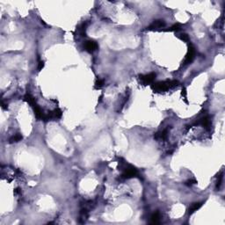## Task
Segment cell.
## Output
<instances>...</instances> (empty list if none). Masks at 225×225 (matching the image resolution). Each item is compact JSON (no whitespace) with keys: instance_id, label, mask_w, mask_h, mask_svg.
<instances>
[{"instance_id":"4","label":"cell","mask_w":225,"mask_h":225,"mask_svg":"<svg viewBox=\"0 0 225 225\" xmlns=\"http://www.w3.org/2000/svg\"><path fill=\"white\" fill-rule=\"evenodd\" d=\"M164 26H165V22L163 20H154L150 26H148L145 28V30H147V31L159 30L160 31V28H164Z\"/></svg>"},{"instance_id":"6","label":"cell","mask_w":225,"mask_h":225,"mask_svg":"<svg viewBox=\"0 0 225 225\" xmlns=\"http://www.w3.org/2000/svg\"><path fill=\"white\" fill-rule=\"evenodd\" d=\"M84 50L87 51L88 53H92L94 52L95 50L98 49V43L94 40H87L84 42Z\"/></svg>"},{"instance_id":"13","label":"cell","mask_w":225,"mask_h":225,"mask_svg":"<svg viewBox=\"0 0 225 225\" xmlns=\"http://www.w3.org/2000/svg\"><path fill=\"white\" fill-rule=\"evenodd\" d=\"M181 27H182V25L179 24V23H176L174 25H172L169 29H164V30H162V31H165V32H179L181 30Z\"/></svg>"},{"instance_id":"10","label":"cell","mask_w":225,"mask_h":225,"mask_svg":"<svg viewBox=\"0 0 225 225\" xmlns=\"http://www.w3.org/2000/svg\"><path fill=\"white\" fill-rule=\"evenodd\" d=\"M160 219H161V216H160L159 212H155L150 217V223L151 224H159Z\"/></svg>"},{"instance_id":"16","label":"cell","mask_w":225,"mask_h":225,"mask_svg":"<svg viewBox=\"0 0 225 225\" xmlns=\"http://www.w3.org/2000/svg\"><path fill=\"white\" fill-rule=\"evenodd\" d=\"M179 38L181 40H183V41H186V42H189L190 41V38H189V35L187 34H180L179 35Z\"/></svg>"},{"instance_id":"20","label":"cell","mask_w":225,"mask_h":225,"mask_svg":"<svg viewBox=\"0 0 225 225\" xmlns=\"http://www.w3.org/2000/svg\"><path fill=\"white\" fill-rule=\"evenodd\" d=\"M44 68V62L43 61H40L39 60V63H38V70L40 71V70Z\"/></svg>"},{"instance_id":"3","label":"cell","mask_w":225,"mask_h":225,"mask_svg":"<svg viewBox=\"0 0 225 225\" xmlns=\"http://www.w3.org/2000/svg\"><path fill=\"white\" fill-rule=\"evenodd\" d=\"M156 73L150 72L146 75H139V80L141 84H143V86H148V84H152L156 79Z\"/></svg>"},{"instance_id":"17","label":"cell","mask_w":225,"mask_h":225,"mask_svg":"<svg viewBox=\"0 0 225 225\" xmlns=\"http://www.w3.org/2000/svg\"><path fill=\"white\" fill-rule=\"evenodd\" d=\"M222 179H223V174H222V172L217 175L216 189H219V188H220V187H221V185H222Z\"/></svg>"},{"instance_id":"15","label":"cell","mask_w":225,"mask_h":225,"mask_svg":"<svg viewBox=\"0 0 225 225\" xmlns=\"http://www.w3.org/2000/svg\"><path fill=\"white\" fill-rule=\"evenodd\" d=\"M104 84H105V81L104 79H100V78H98L96 80V83H95V89L96 90H100L101 89L103 86H104Z\"/></svg>"},{"instance_id":"9","label":"cell","mask_w":225,"mask_h":225,"mask_svg":"<svg viewBox=\"0 0 225 225\" xmlns=\"http://www.w3.org/2000/svg\"><path fill=\"white\" fill-rule=\"evenodd\" d=\"M88 26V23L86 22V23H83L81 26H79L77 28V32L78 33V34L82 37L86 36V27Z\"/></svg>"},{"instance_id":"1","label":"cell","mask_w":225,"mask_h":225,"mask_svg":"<svg viewBox=\"0 0 225 225\" xmlns=\"http://www.w3.org/2000/svg\"><path fill=\"white\" fill-rule=\"evenodd\" d=\"M179 84L178 80H164L159 81L157 83H153L151 89L154 92H164L170 89H172Z\"/></svg>"},{"instance_id":"11","label":"cell","mask_w":225,"mask_h":225,"mask_svg":"<svg viewBox=\"0 0 225 225\" xmlns=\"http://www.w3.org/2000/svg\"><path fill=\"white\" fill-rule=\"evenodd\" d=\"M24 100L26 101L31 106H34L35 104H37L36 101H35V98H34L31 94H29V93H26V94L24 96Z\"/></svg>"},{"instance_id":"5","label":"cell","mask_w":225,"mask_h":225,"mask_svg":"<svg viewBox=\"0 0 225 225\" xmlns=\"http://www.w3.org/2000/svg\"><path fill=\"white\" fill-rule=\"evenodd\" d=\"M195 55H196V50H195L193 46L190 45L189 48H188L187 54L186 57H185V60H184V62H183V64H184V65L190 64L194 60Z\"/></svg>"},{"instance_id":"8","label":"cell","mask_w":225,"mask_h":225,"mask_svg":"<svg viewBox=\"0 0 225 225\" xmlns=\"http://www.w3.org/2000/svg\"><path fill=\"white\" fill-rule=\"evenodd\" d=\"M168 136V129H165L162 131L157 132L154 135V138L157 140H166Z\"/></svg>"},{"instance_id":"2","label":"cell","mask_w":225,"mask_h":225,"mask_svg":"<svg viewBox=\"0 0 225 225\" xmlns=\"http://www.w3.org/2000/svg\"><path fill=\"white\" fill-rule=\"evenodd\" d=\"M121 164L123 165V172L121 174V177L125 179H132V178H136L139 175L138 170L133 165L131 164H125L124 162H121Z\"/></svg>"},{"instance_id":"12","label":"cell","mask_w":225,"mask_h":225,"mask_svg":"<svg viewBox=\"0 0 225 225\" xmlns=\"http://www.w3.org/2000/svg\"><path fill=\"white\" fill-rule=\"evenodd\" d=\"M201 206H202V202H194V203H193L191 206H190V207H189V214H193V213H194L195 211H197L198 209H200L201 207Z\"/></svg>"},{"instance_id":"7","label":"cell","mask_w":225,"mask_h":225,"mask_svg":"<svg viewBox=\"0 0 225 225\" xmlns=\"http://www.w3.org/2000/svg\"><path fill=\"white\" fill-rule=\"evenodd\" d=\"M197 124L201 125L206 129H209L210 126H211V121H210L209 117L207 115H206V116H203L202 118H201L198 121H197Z\"/></svg>"},{"instance_id":"14","label":"cell","mask_w":225,"mask_h":225,"mask_svg":"<svg viewBox=\"0 0 225 225\" xmlns=\"http://www.w3.org/2000/svg\"><path fill=\"white\" fill-rule=\"evenodd\" d=\"M22 135L20 134H17L15 135L11 136L10 139H9V143H19L22 140Z\"/></svg>"},{"instance_id":"18","label":"cell","mask_w":225,"mask_h":225,"mask_svg":"<svg viewBox=\"0 0 225 225\" xmlns=\"http://www.w3.org/2000/svg\"><path fill=\"white\" fill-rule=\"evenodd\" d=\"M181 95H182V97H183V98H184V100H185V102L187 104L188 103V101H187V90H186V88L185 87H182V91H181Z\"/></svg>"},{"instance_id":"19","label":"cell","mask_w":225,"mask_h":225,"mask_svg":"<svg viewBox=\"0 0 225 225\" xmlns=\"http://www.w3.org/2000/svg\"><path fill=\"white\" fill-rule=\"evenodd\" d=\"M196 183H197V181H196L195 179H188L187 181H186L185 184H186L187 186H188V187H191V186L196 184Z\"/></svg>"}]
</instances>
